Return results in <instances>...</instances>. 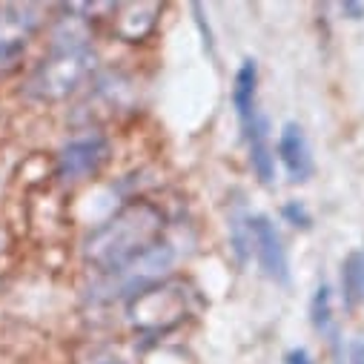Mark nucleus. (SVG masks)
I'll return each instance as SVG.
<instances>
[{
	"mask_svg": "<svg viewBox=\"0 0 364 364\" xmlns=\"http://www.w3.org/2000/svg\"><path fill=\"white\" fill-rule=\"evenodd\" d=\"M166 215L152 201H129L83 238V258L101 276L124 269L164 241Z\"/></svg>",
	"mask_w": 364,
	"mask_h": 364,
	"instance_id": "f257e3e1",
	"label": "nucleus"
},
{
	"mask_svg": "<svg viewBox=\"0 0 364 364\" xmlns=\"http://www.w3.org/2000/svg\"><path fill=\"white\" fill-rule=\"evenodd\" d=\"M196 310V290L181 279H161L141 293H135L127 304V318L141 336H164L181 327Z\"/></svg>",
	"mask_w": 364,
	"mask_h": 364,
	"instance_id": "f03ea898",
	"label": "nucleus"
},
{
	"mask_svg": "<svg viewBox=\"0 0 364 364\" xmlns=\"http://www.w3.org/2000/svg\"><path fill=\"white\" fill-rule=\"evenodd\" d=\"M95 72V52L92 46L75 49H52L26 83V95L43 104H58L75 95L83 80Z\"/></svg>",
	"mask_w": 364,
	"mask_h": 364,
	"instance_id": "7ed1b4c3",
	"label": "nucleus"
},
{
	"mask_svg": "<svg viewBox=\"0 0 364 364\" xmlns=\"http://www.w3.org/2000/svg\"><path fill=\"white\" fill-rule=\"evenodd\" d=\"M172 258H175L172 247H169L166 241H161L155 250H149L146 255L135 258V261L127 264L124 269L112 272V276H104V284H101L95 293H101L98 299H104V301L118 299V296H127V293H129V299H132V296L141 293L144 287L161 282L164 269H169Z\"/></svg>",
	"mask_w": 364,
	"mask_h": 364,
	"instance_id": "20e7f679",
	"label": "nucleus"
},
{
	"mask_svg": "<svg viewBox=\"0 0 364 364\" xmlns=\"http://www.w3.org/2000/svg\"><path fill=\"white\" fill-rule=\"evenodd\" d=\"M109 138L101 132H86L80 138H72L60 152H58V178L66 184H77L104 169L109 161Z\"/></svg>",
	"mask_w": 364,
	"mask_h": 364,
	"instance_id": "39448f33",
	"label": "nucleus"
},
{
	"mask_svg": "<svg viewBox=\"0 0 364 364\" xmlns=\"http://www.w3.org/2000/svg\"><path fill=\"white\" fill-rule=\"evenodd\" d=\"M247 224H250V244L264 276L276 284H290V258L276 224L267 215H247Z\"/></svg>",
	"mask_w": 364,
	"mask_h": 364,
	"instance_id": "423d86ee",
	"label": "nucleus"
},
{
	"mask_svg": "<svg viewBox=\"0 0 364 364\" xmlns=\"http://www.w3.org/2000/svg\"><path fill=\"white\" fill-rule=\"evenodd\" d=\"M276 149H279V161L287 169V178L293 181V184H301V181H307L313 175V169H316L313 149H310V141H307L304 129L296 121H287L282 127Z\"/></svg>",
	"mask_w": 364,
	"mask_h": 364,
	"instance_id": "0eeeda50",
	"label": "nucleus"
},
{
	"mask_svg": "<svg viewBox=\"0 0 364 364\" xmlns=\"http://www.w3.org/2000/svg\"><path fill=\"white\" fill-rule=\"evenodd\" d=\"M158 15H161V4H146V0H141V4H115L112 12L115 35L127 43H138L155 29Z\"/></svg>",
	"mask_w": 364,
	"mask_h": 364,
	"instance_id": "6e6552de",
	"label": "nucleus"
},
{
	"mask_svg": "<svg viewBox=\"0 0 364 364\" xmlns=\"http://www.w3.org/2000/svg\"><path fill=\"white\" fill-rule=\"evenodd\" d=\"M244 141H247L252 172L258 175L261 184H272V178H276V155H272V144H269V118L264 112H258L244 127Z\"/></svg>",
	"mask_w": 364,
	"mask_h": 364,
	"instance_id": "1a4fd4ad",
	"label": "nucleus"
},
{
	"mask_svg": "<svg viewBox=\"0 0 364 364\" xmlns=\"http://www.w3.org/2000/svg\"><path fill=\"white\" fill-rule=\"evenodd\" d=\"M255 95H258V63L252 58H244L235 72V80H232V107L241 121V129L258 115Z\"/></svg>",
	"mask_w": 364,
	"mask_h": 364,
	"instance_id": "9d476101",
	"label": "nucleus"
},
{
	"mask_svg": "<svg viewBox=\"0 0 364 364\" xmlns=\"http://www.w3.org/2000/svg\"><path fill=\"white\" fill-rule=\"evenodd\" d=\"M341 301L347 310L364 301V250H353L341 264Z\"/></svg>",
	"mask_w": 364,
	"mask_h": 364,
	"instance_id": "9b49d317",
	"label": "nucleus"
},
{
	"mask_svg": "<svg viewBox=\"0 0 364 364\" xmlns=\"http://www.w3.org/2000/svg\"><path fill=\"white\" fill-rule=\"evenodd\" d=\"M310 321L313 327L327 336L333 344L338 338V330H336V318H333V296H330V287L327 284H318L316 293H313V301H310Z\"/></svg>",
	"mask_w": 364,
	"mask_h": 364,
	"instance_id": "f8f14e48",
	"label": "nucleus"
},
{
	"mask_svg": "<svg viewBox=\"0 0 364 364\" xmlns=\"http://www.w3.org/2000/svg\"><path fill=\"white\" fill-rule=\"evenodd\" d=\"M282 215H284L287 224L301 227V230H310V224H313V215L307 213V207H304L301 201H287V204L282 207Z\"/></svg>",
	"mask_w": 364,
	"mask_h": 364,
	"instance_id": "ddd939ff",
	"label": "nucleus"
},
{
	"mask_svg": "<svg viewBox=\"0 0 364 364\" xmlns=\"http://www.w3.org/2000/svg\"><path fill=\"white\" fill-rule=\"evenodd\" d=\"M338 364H364V338H353L341 353H336Z\"/></svg>",
	"mask_w": 364,
	"mask_h": 364,
	"instance_id": "4468645a",
	"label": "nucleus"
},
{
	"mask_svg": "<svg viewBox=\"0 0 364 364\" xmlns=\"http://www.w3.org/2000/svg\"><path fill=\"white\" fill-rule=\"evenodd\" d=\"M284 364H313V358H310V353L304 347H293V350H287Z\"/></svg>",
	"mask_w": 364,
	"mask_h": 364,
	"instance_id": "2eb2a0df",
	"label": "nucleus"
},
{
	"mask_svg": "<svg viewBox=\"0 0 364 364\" xmlns=\"http://www.w3.org/2000/svg\"><path fill=\"white\" fill-rule=\"evenodd\" d=\"M341 12H344L350 21H361V18H364V4H355V0H344Z\"/></svg>",
	"mask_w": 364,
	"mask_h": 364,
	"instance_id": "dca6fc26",
	"label": "nucleus"
},
{
	"mask_svg": "<svg viewBox=\"0 0 364 364\" xmlns=\"http://www.w3.org/2000/svg\"><path fill=\"white\" fill-rule=\"evenodd\" d=\"M104 364H124V361H104Z\"/></svg>",
	"mask_w": 364,
	"mask_h": 364,
	"instance_id": "f3484780",
	"label": "nucleus"
}]
</instances>
